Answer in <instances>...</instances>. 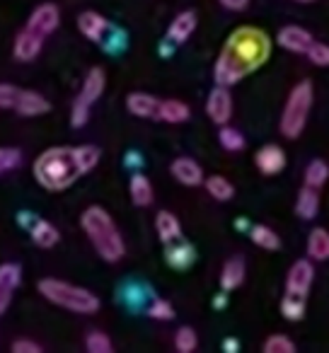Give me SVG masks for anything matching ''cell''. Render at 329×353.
<instances>
[{
    "instance_id": "obj_1",
    "label": "cell",
    "mask_w": 329,
    "mask_h": 353,
    "mask_svg": "<svg viewBox=\"0 0 329 353\" xmlns=\"http://www.w3.org/2000/svg\"><path fill=\"white\" fill-rule=\"evenodd\" d=\"M269 56H271L269 34L257 30V27H240V30H235L228 37L221 54H218L216 68H213L216 85L232 88L242 78L259 70L269 61Z\"/></svg>"
},
{
    "instance_id": "obj_2",
    "label": "cell",
    "mask_w": 329,
    "mask_h": 353,
    "mask_svg": "<svg viewBox=\"0 0 329 353\" xmlns=\"http://www.w3.org/2000/svg\"><path fill=\"white\" fill-rule=\"evenodd\" d=\"M80 228L88 235V240L92 242L94 252L102 256L109 264H117L126 254V245H123V237L119 232L114 218L104 211L102 206H90L80 216Z\"/></svg>"
},
{
    "instance_id": "obj_3",
    "label": "cell",
    "mask_w": 329,
    "mask_h": 353,
    "mask_svg": "<svg viewBox=\"0 0 329 353\" xmlns=\"http://www.w3.org/2000/svg\"><path fill=\"white\" fill-rule=\"evenodd\" d=\"M34 176L37 182L49 192H63L73 187L80 176V167L75 162V150L68 145L49 148L34 160Z\"/></svg>"
},
{
    "instance_id": "obj_4",
    "label": "cell",
    "mask_w": 329,
    "mask_h": 353,
    "mask_svg": "<svg viewBox=\"0 0 329 353\" xmlns=\"http://www.w3.org/2000/svg\"><path fill=\"white\" fill-rule=\"evenodd\" d=\"M39 293L44 295L49 303L59 305V307L68 310L75 314H94L99 310V298L88 288H80L68 281L61 279H41L39 281Z\"/></svg>"
},
{
    "instance_id": "obj_5",
    "label": "cell",
    "mask_w": 329,
    "mask_h": 353,
    "mask_svg": "<svg viewBox=\"0 0 329 353\" xmlns=\"http://www.w3.org/2000/svg\"><path fill=\"white\" fill-rule=\"evenodd\" d=\"M312 99H315V92H312V83H310V80H300V83L293 85V90L288 92V99H286L283 112H281V123H279L281 136H286L288 141L300 138V133L308 126Z\"/></svg>"
},
{
    "instance_id": "obj_6",
    "label": "cell",
    "mask_w": 329,
    "mask_h": 353,
    "mask_svg": "<svg viewBox=\"0 0 329 353\" xmlns=\"http://www.w3.org/2000/svg\"><path fill=\"white\" fill-rule=\"evenodd\" d=\"M78 30H80V34L88 37L94 44H99L104 51H109V54H117V51H121L123 46H126V34H123L121 30H117L107 17L94 10L80 12Z\"/></svg>"
},
{
    "instance_id": "obj_7",
    "label": "cell",
    "mask_w": 329,
    "mask_h": 353,
    "mask_svg": "<svg viewBox=\"0 0 329 353\" xmlns=\"http://www.w3.org/2000/svg\"><path fill=\"white\" fill-rule=\"evenodd\" d=\"M104 85H107V75H104L102 68H92L88 75H85V83H83V88H80V94L75 97L73 109H70V123H73V128H83L85 123H88L94 102L102 97Z\"/></svg>"
},
{
    "instance_id": "obj_8",
    "label": "cell",
    "mask_w": 329,
    "mask_h": 353,
    "mask_svg": "<svg viewBox=\"0 0 329 353\" xmlns=\"http://www.w3.org/2000/svg\"><path fill=\"white\" fill-rule=\"evenodd\" d=\"M59 25H61L59 6H54V3H41V6L30 15V20H27L25 27L46 39V37H51L56 30H59Z\"/></svg>"
},
{
    "instance_id": "obj_9",
    "label": "cell",
    "mask_w": 329,
    "mask_h": 353,
    "mask_svg": "<svg viewBox=\"0 0 329 353\" xmlns=\"http://www.w3.org/2000/svg\"><path fill=\"white\" fill-rule=\"evenodd\" d=\"M312 281H315L312 259H298L288 269V276H286V293L308 298L310 288H312Z\"/></svg>"
},
{
    "instance_id": "obj_10",
    "label": "cell",
    "mask_w": 329,
    "mask_h": 353,
    "mask_svg": "<svg viewBox=\"0 0 329 353\" xmlns=\"http://www.w3.org/2000/svg\"><path fill=\"white\" fill-rule=\"evenodd\" d=\"M206 114L211 117L213 123H218V126H223V123L230 121L232 119L230 88H226V85H216V88L211 90V94H208V99H206Z\"/></svg>"
},
{
    "instance_id": "obj_11",
    "label": "cell",
    "mask_w": 329,
    "mask_h": 353,
    "mask_svg": "<svg viewBox=\"0 0 329 353\" xmlns=\"http://www.w3.org/2000/svg\"><path fill=\"white\" fill-rule=\"evenodd\" d=\"M312 41H315L312 34H310L308 30H303V27H298V25L281 27L279 34H276V44H279L281 49L290 51V54H305Z\"/></svg>"
},
{
    "instance_id": "obj_12",
    "label": "cell",
    "mask_w": 329,
    "mask_h": 353,
    "mask_svg": "<svg viewBox=\"0 0 329 353\" xmlns=\"http://www.w3.org/2000/svg\"><path fill=\"white\" fill-rule=\"evenodd\" d=\"M22 283V269L20 264H8L0 266V317L6 314V310L10 307L12 303V295H15L17 285Z\"/></svg>"
},
{
    "instance_id": "obj_13",
    "label": "cell",
    "mask_w": 329,
    "mask_h": 353,
    "mask_svg": "<svg viewBox=\"0 0 329 353\" xmlns=\"http://www.w3.org/2000/svg\"><path fill=\"white\" fill-rule=\"evenodd\" d=\"M255 165L257 170L261 172V174H279L281 170L286 167V152L281 145H274V143H269V145H261L259 150H257L255 155Z\"/></svg>"
},
{
    "instance_id": "obj_14",
    "label": "cell",
    "mask_w": 329,
    "mask_h": 353,
    "mask_svg": "<svg viewBox=\"0 0 329 353\" xmlns=\"http://www.w3.org/2000/svg\"><path fill=\"white\" fill-rule=\"evenodd\" d=\"M170 172H172V176L177 179L179 184H184V187H199V184H203V170L201 165H199L197 160H192V157H177V160L170 165Z\"/></svg>"
},
{
    "instance_id": "obj_15",
    "label": "cell",
    "mask_w": 329,
    "mask_h": 353,
    "mask_svg": "<svg viewBox=\"0 0 329 353\" xmlns=\"http://www.w3.org/2000/svg\"><path fill=\"white\" fill-rule=\"evenodd\" d=\"M44 37L34 34V32H30L25 27V30L17 34L15 39V49H12V54H15L17 61H22V63H32V61L37 59V56L41 54V46H44Z\"/></svg>"
},
{
    "instance_id": "obj_16",
    "label": "cell",
    "mask_w": 329,
    "mask_h": 353,
    "mask_svg": "<svg viewBox=\"0 0 329 353\" xmlns=\"http://www.w3.org/2000/svg\"><path fill=\"white\" fill-rule=\"evenodd\" d=\"M51 109V102L44 97V94L34 92V90H22L20 99L15 104V112L22 114V117H41Z\"/></svg>"
},
{
    "instance_id": "obj_17",
    "label": "cell",
    "mask_w": 329,
    "mask_h": 353,
    "mask_svg": "<svg viewBox=\"0 0 329 353\" xmlns=\"http://www.w3.org/2000/svg\"><path fill=\"white\" fill-rule=\"evenodd\" d=\"M194 30H197V12L184 10V12H179L172 22H170L168 39L172 41V44H184V41L194 34Z\"/></svg>"
},
{
    "instance_id": "obj_18",
    "label": "cell",
    "mask_w": 329,
    "mask_h": 353,
    "mask_svg": "<svg viewBox=\"0 0 329 353\" xmlns=\"http://www.w3.org/2000/svg\"><path fill=\"white\" fill-rule=\"evenodd\" d=\"M157 107H160V99L148 92H131L126 97V109L138 119H155Z\"/></svg>"
},
{
    "instance_id": "obj_19",
    "label": "cell",
    "mask_w": 329,
    "mask_h": 353,
    "mask_svg": "<svg viewBox=\"0 0 329 353\" xmlns=\"http://www.w3.org/2000/svg\"><path fill=\"white\" fill-rule=\"evenodd\" d=\"M30 237H32V242H34L37 247H41V250H51V247L59 245L61 232H59V228H56L54 223L37 218V221L30 225Z\"/></svg>"
},
{
    "instance_id": "obj_20",
    "label": "cell",
    "mask_w": 329,
    "mask_h": 353,
    "mask_svg": "<svg viewBox=\"0 0 329 353\" xmlns=\"http://www.w3.org/2000/svg\"><path fill=\"white\" fill-rule=\"evenodd\" d=\"M192 117V109L182 99H160V107H157V117L165 123H184Z\"/></svg>"
},
{
    "instance_id": "obj_21",
    "label": "cell",
    "mask_w": 329,
    "mask_h": 353,
    "mask_svg": "<svg viewBox=\"0 0 329 353\" xmlns=\"http://www.w3.org/2000/svg\"><path fill=\"white\" fill-rule=\"evenodd\" d=\"M245 274H247V266H245V259H242V256H232V259H228L221 269V288L223 290L240 288L242 281H245Z\"/></svg>"
},
{
    "instance_id": "obj_22",
    "label": "cell",
    "mask_w": 329,
    "mask_h": 353,
    "mask_svg": "<svg viewBox=\"0 0 329 353\" xmlns=\"http://www.w3.org/2000/svg\"><path fill=\"white\" fill-rule=\"evenodd\" d=\"M155 230H157L160 242L170 245V242H175V240H179V237H182V223H179V218L175 216V213L160 211L155 216Z\"/></svg>"
},
{
    "instance_id": "obj_23",
    "label": "cell",
    "mask_w": 329,
    "mask_h": 353,
    "mask_svg": "<svg viewBox=\"0 0 329 353\" xmlns=\"http://www.w3.org/2000/svg\"><path fill=\"white\" fill-rule=\"evenodd\" d=\"M165 259L172 269H187V266L194 264L197 259V252L189 242H182V240H175L168 245V252H165Z\"/></svg>"
},
{
    "instance_id": "obj_24",
    "label": "cell",
    "mask_w": 329,
    "mask_h": 353,
    "mask_svg": "<svg viewBox=\"0 0 329 353\" xmlns=\"http://www.w3.org/2000/svg\"><path fill=\"white\" fill-rule=\"evenodd\" d=\"M319 211V189H312V187H305L298 192V199H295V213L298 218L303 221H312Z\"/></svg>"
},
{
    "instance_id": "obj_25",
    "label": "cell",
    "mask_w": 329,
    "mask_h": 353,
    "mask_svg": "<svg viewBox=\"0 0 329 353\" xmlns=\"http://www.w3.org/2000/svg\"><path fill=\"white\" fill-rule=\"evenodd\" d=\"M308 259H312V261L329 259V230L315 228L308 235Z\"/></svg>"
},
{
    "instance_id": "obj_26",
    "label": "cell",
    "mask_w": 329,
    "mask_h": 353,
    "mask_svg": "<svg viewBox=\"0 0 329 353\" xmlns=\"http://www.w3.org/2000/svg\"><path fill=\"white\" fill-rule=\"evenodd\" d=\"M128 194H131V201L136 206L146 208L152 203V184L146 174H133L131 184H128Z\"/></svg>"
},
{
    "instance_id": "obj_27",
    "label": "cell",
    "mask_w": 329,
    "mask_h": 353,
    "mask_svg": "<svg viewBox=\"0 0 329 353\" xmlns=\"http://www.w3.org/2000/svg\"><path fill=\"white\" fill-rule=\"evenodd\" d=\"M250 240L255 242L257 247H261V250L266 252H276L281 247V237L276 230H271L269 225H252L250 228Z\"/></svg>"
},
{
    "instance_id": "obj_28",
    "label": "cell",
    "mask_w": 329,
    "mask_h": 353,
    "mask_svg": "<svg viewBox=\"0 0 329 353\" xmlns=\"http://www.w3.org/2000/svg\"><path fill=\"white\" fill-rule=\"evenodd\" d=\"M203 187L211 194V199L216 201H230L235 196V187L230 184V179H226L223 174H211L208 179H203Z\"/></svg>"
},
{
    "instance_id": "obj_29",
    "label": "cell",
    "mask_w": 329,
    "mask_h": 353,
    "mask_svg": "<svg viewBox=\"0 0 329 353\" xmlns=\"http://www.w3.org/2000/svg\"><path fill=\"white\" fill-rule=\"evenodd\" d=\"M329 179V165L324 160H312L308 167H305V187L312 189H322Z\"/></svg>"
},
{
    "instance_id": "obj_30",
    "label": "cell",
    "mask_w": 329,
    "mask_h": 353,
    "mask_svg": "<svg viewBox=\"0 0 329 353\" xmlns=\"http://www.w3.org/2000/svg\"><path fill=\"white\" fill-rule=\"evenodd\" d=\"M305 310H308V303H305L303 295L286 293V298L281 300V314H283L288 322H298V319H303Z\"/></svg>"
},
{
    "instance_id": "obj_31",
    "label": "cell",
    "mask_w": 329,
    "mask_h": 353,
    "mask_svg": "<svg viewBox=\"0 0 329 353\" xmlns=\"http://www.w3.org/2000/svg\"><path fill=\"white\" fill-rule=\"evenodd\" d=\"M75 150V162L80 167V174H88L97 167L99 162V148L97 145H78Z\"/></svg>"
},
{
    "instance_id": "obj_32",
    "label": "cell",
    "mask_w": 329,
    "mask_h": 353,
    "mask_svg": "<svg viewBox=\"0 0 329 353\" xmlns=\"http://www.w3.org/2000/svg\"><path fill=\"white\" fill-rule=\"evenodd\" d=\"M218 141H221V145L226 148V150H230V152H237V150H242V148H245V136H242L237 128L228 126V123H223V126H221Z\"/></svg>"
},
{
    "instance_id": "obj_33",
    "label": "cell",
    "mask_w": 329,
    "mask_h": 353,
    "mask_svg": "<svg viewBox=\"0 0 329 353\" xmlns=\"http://www.w3.org/2000/svg\"><path fill=\"white\" fill-rule=\"evenodd\" d=\"M199 346V336L192 327H179L177 334H175V348L179 353H194Z\"/></svg>"
},
{
    "instance_id": "obj_34",
    "label": "cell",
    "mask_w": 329,
    "mask_h": 353,
    "mask_svg": "<svg viewBox=\"0 0 329 353\" xmlns=\"http://www.w3.org/2000/svg\"><path fill=\"white\" fill-rule=\"evenodd\" d=\"M85 348H88L90 353H112L114 343L107 334L94 329V332H90L88 336H85Z\"/></svg>"
},
{
    "instance_id": "obj_35",
    "label": "cell",
    "mask_w": 329,
    "mask_h": 353,
    "mask_svg": "<svg viewBox=\"0 0 329 353\" xmlns=\"http://www.w3.org/2000/svg\"><path fill=\"white\" fill-rule=\"evenodd\" d=\"M148 317L157 319V322H170V319L175 317L172 303H170V300H165V298L150 300V305H148Z\"/></svg>"
},
{
    "instance_id": "obj_36",
    "label": "cell",
    "mask_w": 329,
    "mask_h": 353,
    "mask_svg": "<svg viewBox=\"0 0 329 353\" xmlns=\"http://www.w3.org/2000/svg\"><path fill=\"white\" fill-rule=\"evenodd\" d=\"M264 353H295V343L290 341L286 334H271L264 343H261Z\"/></svg>"
},
{
    "instance_id": "obj_37",
    "label": "cell",
    "mask_w": 329,
    "mask_h": 353,
    "mask_svg": "<svg viewBox=\"0 0 329 353\" xmlns=\"http://www.w3.org/2000/svg\"><path fill=\"white\" fill-rule=\"evenodd\" d=\"M305 56L317 68H329V44H324V41H312L310 49L305 51Z\"/></svg>"
},
{
    "instance_id": "obj_38",
    "label": "cell",
    "mask_w": 329,
    "mask_h": 353,
    "mask_svg": "<svg viewBox=\"0 0 329 353\" xmlns=\"http://www.w3.org/2000/svg\"><path fill=\"white\" fill-rule=\"evenodd\" d=\"M146 298H148V288H146V285L131 283V285H126V290H123V303H126L131 310L141 307Z\"/></svg>"
},
{
    "instance_id": "obj_39",
    "label": "cell",
    "mask_w": 329,
    "mask_h": 353,
    "mask_svg": "<svg viewBox=\"0 0 329 353\" xmlns=\"http://www.w3.org/2000/svg\"><path fill=\"white\" fill-rule=\"evenodd\" d=\"M22 162V152L17 148H0V174L15 170Z\"/></svg>"
},
{
    "instance_id": "obj_40",
    "label": "cell",
    "mask_w": 329,
    "mask_h": 353,
    "mask_svg": "<svg viewBox=\"0 0 329 353\" xmlns=\"http://www.w3.org/2000/svg\"><path fill=\"white\" fill-rule=\"evenodd\" d=\"M20 88L8 83H0V109H15L17 99H20Z\"/></svg>"
},
{
    "instance_id": "obj_41",
    "label": "cell",
    "mask_w": 329,
    "mask_h": 353,
    "mask_svg": "<svg viewBox=\"0 0 329 353\" xmlns=\"http://www.w3.org/2000/svg\"><path fill=\"white\" fill-rule=\"evenodd\" d=\"M44 348H41V343L32 341V339H17L15 343H12V353H41Z\"/></svg>"
},
{
    "instance_id": "obj_42",
    "label": "cell",
    "mask_w": 329,
    "mask_h": 353,
    "mask_svg": "<svg viewBox=\"0 0 329 353\" xmlns=\"http://www.w3.org/2000/svg\"><path fill=\"white\" fill-rule=\"evenodd\" d=\"M226 10H232V12H242L247 6H250V0H218Z\"/></svg>"
},
{
    "instance_id": "obj_43",
    "label": "cell",
    "mask_w": 329,
    "mask_h": 353,
    "mask_svg": "<svg viewBox=\"0 0 329 353\" xmlns=\"http://www.w3.org/2000/svg\"><path fill=\"white\" fill-rule=\"evenodd\" d=\"M223 348H226V351H230V353H235L237 348H240V343H237L235 339H226V341H223Z\"/></svg>"
},
{
    "instance_id": "obj_44",
    "label": "cell",
    "mask_w": 329,
    "mask_h": 353,
    "mask_svg": "<svg viewBox=\"0 0 329 353\" xmlns=\"http://www.w3.org/2000/svg\"><path fill=\"white\" fill-rule=\"evenodd\" d=\"M298 3H317V0H298Z\"/></svg>"
}]
</instances>
